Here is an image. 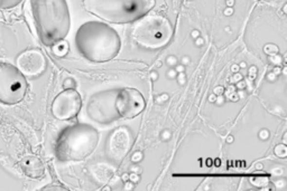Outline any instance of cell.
<instances>
[{
  "instance_id": "6da1fadb",
  "label": "cell",
  "mask_w": 287,
  "mask_h": 191,
  "mask_svg": "<svg viewBox=\"0 0 287 191\" xmlns=\"http://www.w3.org/2000/svg\"><path fill=\"white\" fill-rule=\"evenodd\" d=\"M74 43L81 56L93 63L111 61L121 49V39L116 29L97 20L81 25L75 32Z\"/></svg>"
},
{
  "instance_id": "7a4b0ae2",
  "label": "cell",
  "mask_w": 287,
  "mask_h": 191,
  "mask_svg": "<svg viewBox=\"0 0 287 191\" xmlns=\"http://www.w3.org/2000/svg\"><path fill=\"white\" fill-rule=\"evenodd\" d=\"M36 31L42 43L47 47L65 39L71 27L66 0H31Z\"/></svg>"
},
{
  "instance_id": "3957f363",
  "label": "cell",
  "mask_w": 287,
  "mask_h": 191,
  "mask_svg": "<svg viewBox=\"0 0 287 191\" xmlns=\"http://www.w3.org/2000/svg\"><path fill=\"white\" fill-rule=\"evenodd\" d=\"M99 141L100 134L90 124L79 123L66 127L55 141V157L60 162H78L94 152Z\"/></svg>"
},
{
  "instance_id": "277c9868",
  "label": "cell",
  "mask_w": 287,
  "mask_h": 191,
  "mask_svg": "<svg viewBox=\"0 0 287 191\" xmlns=\"http://www.w3.org/2000/svg\"><path fill=\"white\" fill-rule=\"evenodd\" d=\"M155 6V0H83L88 13L111 24L135 23Z\"/></svg>"
},
{
  "instance_id": "5b68a950",
  "label": "cell",
  "mask_w": 287,
  "mask_h": 191,
  "mask_svg": "<svg viewBox=\"0 0 287 191\" xmlns=\"http://www.w3.org/2000/svg\"><path fill=\"white\" fill-rule=\"evenodd\" d=\"M131 36L142 47L157 49L166 46L171 42L173 27L167 18L161 15H150L135 21Z\"/></svg>"
},
{
  "instance_id": "8992f818",
  "label": "cell",
  "mask_w": 287,
  "mask_h": 191,
  "mask_svg": "<svg viewBox=\"0 0 287 191\" xmlns=\"http://www.w3.org/2000/svg\"><path fill=\"white\" fill-rule=\"evenodd\" d=\"M26 77L13 64L0 62V103L15 105L24 100L27 93Z\"/></svg>"
},
{
  "instance_id": "52a82bcc",
  "label": "cell",
  "mask_w": 287,
  "mask_h": 191,
  "mask_svg": "<svg viewBox=\"0 0 287 191\" xmlns=\"http://www.w3.org/2000/svg\"><path fill=\"white\" fill-rule=\"evenodd\" d=\"M118 90H104L89 97L87 103V115L93 122L109 126L120 119L116 109Z\"/></svg>"
},
{
  "instance_id": "ba28073f",
  "label": "cell",
  "mask_w": 287,
  "mask_h": 191,
  "mask_svg": "<svg viewBox=\"0 0 287 191\" xmlns=\"http://www.w3.org/2000/svg\"><path fill=\"white\" fill-rule=\"evenodd\" d=\"M145 108L146 101L138 90L130 89V87L118 90L116 109L120 119H134L141 114Z\"/></svg>"
},
{
  "instance_id": "9c48e42d",
  "label": "cell",
  "mask_w": 287,
  "mask_h": 191,
  "mask_svg": "<svg viewBox=\"0 0 287 191\" xmlns=\"http://www.w3.org/2000/svg\"><path fill=\"white\" fill-rule=\"evenodd\" d=\"M82 108V97L76 90L62 91L52 103V114L55 119L66 121L78 115Z\"/></svg>"
},
{
  "instance_id": "30bf717a",
  "label": "cell",
  "mask_w": 287,
  "mask_h": 191,
  "mask_svg": "<svg viewBox=\"0 0 287 191\" xmlns=\"http://www.w3.org/2000/svg\"><path fill=\"white\" fill-rule=\"evenodd\" d=\"M132 138L127 127H118L109 139V156L115 160H121L131 148Z\"/></svg>"
},
{
  "instance_id": "8fae6325",
  "label": "cell",
  "mask_w": 287,
  "mask_h": 191,
  "mask_svg": "<svg viewBox=\"0 0 287 191\" xmlns=\"http://www.w3.org/2000/svg\"><path fill=\"white\" fill-rule=\"evenodd\" d=\"M19 64L24 72L32 75L39 74L45 68V60L37 50H29L24 53L19 58Z\"/></svg>"
},
{
  "instance_id": "7c38bea8",
  "label": "cell",
  "mask_w": 287,
  "mask_h": 191,
  "mask_svg": "<svg viewBox=\"0 0 287 191\" xmlns=\"http://www.w3.org/2000/svg\"><path fill=\"white\" fill-rule=\"evenodd\" d=\"M21 168L25 174L31 178H39L44 175L45 168L42 161L35 157H27L21 161Z\"/></svg>"
},
{
  "instance_id": "4fadbf2b",
  "label": "cell",
  "mask_w": 287,
  "mask_h": 191,
  "mask_svg": "<svg viewBox=\"0 0 287 191\" xmlns=\"http://www.w3.org/2000/svg\"><path fill=\"white\" fill-rule=\"evenodd\" d=\"M52 47H53V53L58 57H63V56H65V55H68L69 50H70L69 43L66 42L65 39H62V40H60V42H57L56 44H54Z\"/></svg>"
},
{
  "instance_id": "5bb4252c",
  "label": "cell",
  "mask_w": 287,
  "mask_h": 191,
  "mask_svg": "<svg viewBox=\"0 0 287 191\" xmlns=\"http://www.w3.org/2000/svg\"><path fill=\"white\" fill-rule=\"evenodd\" d=\"M234 86H230L228 87L227 90H224V97L227 98V100H229L231 102H238L239 101V97H238V94H237V91H235Z\"/></svg>"
},
{
  "instance_id": "9a60e30c",
  "label": "cell",
  "mask_w": 287,
  "mask_h": 191,
  "mask_svg": "<svg viewBox=\"0 0 287 191\" xmlns=\"http://www.w3.org/2000/svg\"><path fill=\"white\" fill-rule=\"evenodd\" d=\"M23 0H0V9H10L17 7Z\"/></svg>"
},
{
  "instance_id": "2e32d148",
  "label": "cell",
  "mask_w": 287,
  "mask_h": 191,
  "mask_svg": "<svg viewBox=\"0 0 287 191\" xmlns=\"http://www.w3.org/2000/svg\"><path fill=\"white\" fill-rule=\"evenodd\" d=\"M274 152L278 158H283V159H284V158L287 157V146H286V144L282 143V144L276 145L275 149H274Z\"/></svg>"
},
{
  "instance_id": "e0dca14e",
  "label": "cell",
  "mask_w": 287,
  "mask_h": 191,
  "mask_svg": "<svg viewBox=\"0 0 287 191\" xmlns=\"http://www.w3.org/2000/svg\"><path fill=\"white\" fill-rule=\"evenodd\" d=\"M264 51H265V54H267L268 56H269V55L278 54L279 49H278L277 46L274 45V44H267V45L264 46Z\"/></svg>"
},
{
  "instance_id": "ac0fdd59",
  "label": "cell",
  "mask_w": 287,
  "mask_h": 191,
  "mask_svg": "<svg viewBox=\"0 0 287 191\" xmlns=\"http://www.w3.org/2000/svg\"><path fill=\"white\" fill-rule=\"evenodd\" d=\"M63 89L64 90H76V82L74 79L69 77L63 82Z\"/></svg>"
},
{
  "instance_id": "d6986e66",
  "label": "cell",
  "mask_w": 287,
  "mask_h": 191,
  "mask_svg": "<svg viewBox=\"0 0 287 191\" xmlns=\"http://www.w3.org/2000/svg\"><path fill=\"white\" fill-rule=\"evenodd\" d=\"M250 182H251L253 186H256V187H258V188H260V187L267 186L268 179L267 178H252L251 180H250Z\"/></svg>"
},
{
  "instance_id": "ffe728a7",
  "label": "cell",
  "mask_w": 287,
  "mask_h": 191,
  "mask_svg": "<svg viewBox=\"0 0 287 191\" xmlns=\"http://www.w3.org/2000/svg\"><path fill=\"white\" fill-rule=\"evenodd\" d=\"M268 58H269L270 63L276 65V66H279L283 63V57L281 56V55H279V53L278 54H274V55H269Z\"/></svg>"
},
{
  "instance_id": "44dd1931",
  "label": "cell",
  "mask_w": 287,
  "mask_h": 191,
  "mask_svg": "<svg viewBox=\"0 0 287 191\" xmlns=\"http://www.w3.org/2000/svg\"><path fill=\"white\" fill-rule=\"evenodd\" d=\"M257 73H258V69H257L256 66H251V67L249 68V72H248V76H249V80H255V79L257 77Z\"/></svg>"
},
{
  "instance_id": "7402d4cb",
  "label": "cell",
  "mask_w": 287,
  "mask_h": 191,
  "mask_svg": "<svg viewBox=\"0 0 287 191\" xmlns=\"http://www.w3.org/2000/svg\"><path fill=\"white\" fill-rule=\"evenodd\" d=\"M144 159V154L142 153V152H135L134 154H132V157H131V161L134 163H138V162H141V161Z\"/></svg>"
},
{
  "instance_id": "603a6c76",
  "label": "cell",
  "mask_w": 287,
  "mask_h": 191,
  "mask_svg": "<svg viewBox=\"0 0 287 191\" xmlns=\"http://www.w3.org/2000/svg\"><path fill=\"white\" fill-rule=\"evenodd\" d=\"M172 138V132L170 130H164L161 132V139L163 141H168Z\"/></svg>"
},
{
  "instance_id": "cb8c5ba5",
  "label": "cell",
  "mask_w": 287,
  "mask_h": 191,
  "mask_svg": "<svg viewBox=\"0 0 287 191\" xmlns=\"http://www.w3.org/2000/svg\"><path fill=\"white\" fill-rule=\"evenodd\" d=\"M176 79H178V82H179V85H185V83H186L185 72H184V73H178V76H176Z\"/></svg>"
},
{
  "instance_id": "d4e9b609",
  "label": "cell",
  "mask_w": 287,
  "mask_h": 191,
  "mask_svg": "<svg viewBox=\"0 0 287 191\" xmlns=\"http://www.w3.org/2000/svg\"><path fill=\"white\" fill-rule=\"evenodd\" d=\"M258 135H259L260 140L266 141V140H268V139H269V131L266 130V128H263V130H260Z\"/></svg>"
},
{
  "instance_id": "484cf974",
  "label": "cell",
  "mask_w": 287,
  "mask_h": 191,
  "mask_svg": "<svg viewBox=\"0 0 287 191\" xmlns=\"http://www.w3.org/2000/svg\"><path fill=\"white\" fill-rule=\"evenodd\" d=\"M166 64L170 65V66H175L176 64H179L178 57L174 56V55H171V56H168L166 58Z\"/></svg>"
},
{
  "instance_id": "4316f807",
  "label": "cell",
  "mask_w": 287,
  "mask_h": 191,
  "mask_svg": "<svg viewBox=\"0 0 287 191\" xmlns=\"http://www.w3.org/2000/svg\"><path fill=\"white\" fill-rule=\"evenodd\" d=\"M139 180H141V177H139L138 174H135V172H131L129 174V181H131L134 185L139 182Z\"/></svg>"
},
{
  "instance_id": "83f0119b",
  "label": "cell",
  "mask_w": 287,
  "mask_h": 191,
  "mask_svg": "<svg viewBox=\"0 0 287 191\" xmlns=\"http://www.w3.org/2000/svg\"><path fill=\"white\" fill-rule=\"evenodd\" d=\"M235 89L237 90H246L247 89V82L245 80H239L238 83H235Z\"/></svg>"
},
{
  "instance_id": "f1b7e54d",
  "label": "cell",
  "mask_w": 287,
  "mask_h": 191,
  "mask_svg": "<svg viewBox=\"0 0 287 191\" xmlns=\"http://www.w3.org/2000/svg\"><path fill=\"white\" fill-rule=\"evenodd\" d=\"M244 80V76H242V74H240V73H233V76L231 77V83H238L239 80Z\"/></svg>"
},
{
  "instance_id": "f546056e",
  "label": "cell",
  "mask_w": 287,
  "mask_h": 191,
  "mask_svg": "<svg viewBox=\"0 0 287 191\" xmlns=\"http://www.w3.org/2000/svg\"><path fill=\"white\" fill-rule=\"evenodd\" d=\"M168 94H166V93H164V94H161V95H160V96H157V98H156V101H157V103H160V104H161V103H165V102H167V100H168Z\"/></svg>"
},
{
  "instance_id": "4dcf8cb0",
  "label": "cell",
  "mask_w": 287,
  "mask_h": 191,
  "mask_svg": "<svg viewBox=\"0 0 287 191\" xmlns=\"http://www.w3.org/2000/svg\"><path fill=\"white\" fill-rule=\"evenodd\" d=\"M224 96L223 95H218V96H216V98H215V104L216 105H219V106H221V105H223L224 104Z\"/></svg>"
},
{
  "instance_id": "1f68e13d",
  "label": "cell",
  "mask_w": 287,
  "mask_h": 191,
  "mask_svg": "<svg viewBox=\"0 0 287 191\" xmlns=\"http://www.w3.org/2000/svg\"><path fill=\"white\" fill-rule=\"evenodd\" d=\"M223 92H224V87L223 86H216L215 89V91H213V94L218 96V95H222Z\"/></svg>"
},
{
  "instance_id": "d6a6232c",
  "label": "cell",
  "mask_w": 287,
  "mask_h": 191,
  "mask_svg": "<svg viewBox=\"0 0 287 191\" xmlns=\"http://www.w3.org/2000/svg\"><path fill=\"white\" fill-rule=\"evenodd\" d=\"M277 77L278 76L276 75L274 72H270V73H268V74H267V80H269V82H275V80H277Z\"/></svg>"
},
{
  "instance_id": "836d02e7",
  "label": "cell",
  "mask_w": 287,
  "mask_h": 191,
  "mask_svg": "<svg viewBox=\"0 0 287 191\" xmlns=\"http://www.w3.org/2000/svg\"><path fill=\"white\" fill-rule=\"evenodd\" d=\"M175 71H176V73H184L185 72V66L184 65H182V64H176L175 65Z\"/></svg>"
},
{
  "instance_id": "e575fe53",
  "label": "cell",
  "mask_w": 287,
  "mask_h": 191,
  "mask_svg": "<svg viewBox=\"0 0 287 191\" xmlns=\"http://www.w3.org/2000/svg\"><path fill=\"white\" fill-rule=\"evenodd\" d=\"M176 76H178V73H176L175 69H170V71L167 72V77L171 80H174L176 79Z\"/></svg>"
},
{
  "instance_id": "d590c367",
  "label": "cell",
  "mask_w": 287,
  "mask_h": 191,
  "mask_svg": "<svg viewBox=\"0 0 287 191\" xmlns=\"http://www.w3.org/2000/svg\"><path fill=\"white\" fill-rule=\"evenodd\" d=\"M194 40H196V45H197V47H202V46H203L204 44H205V39H204V38H202L201 36H200V37H197V39H194Z\"/></svg>"
},
{
  "instance_id": "8d00e7d4",
  "label": "cell",
  "mask_w": 287,
  "mask_h": 191,
  "mask_svg": "<svg viewBox=\"0 0 287 191\" xmlns=\"http://www.w3.org/2000/svg\"><path fill=\"white\" fill-rule=\"evenodd\" d=\"M190 63H191V58L189 56H183L182 57V60H181V64L182 65L186 66V65H189Z\"/></svg>"
},
{
  "instance_id": "74e56055",
  "label": "cell",
  "mask_w": 287,
  "mask_h": 191,
  "mask_svg": "<svg viewBox=\"0 0 287 191\" xmlns=\"http://www.w3.org/2000/svg\"><path fill=\"white\" fill-rule=\"evenodd\" d=\"M158 73H156V72H150L149 73V79L153 80V82H156V80H158Z\"/></svg>"
},
{
  "instance_id": "f35d334b",
  "label": "cell",
  "mask_w": 287,
  "mask_h": 191,
  "mask_svg": "<svg viewBox=\"0 0 287 191\" xmlns=\"http://www.w3.org/2000/svg\"><path fill=\"white\" fill-rule=\"evenodd\" d=\"M191 37H193L194 39H197V37H200V32H198L197 29H193V31L191 32Z\"/></svg>"
},
{
  "instance_id": "ab89813d",
  "label": "cell",
  "mask_w": 287,
  "mask_h": 191,
  "mask_svg": "<svg viewBox=\"0 0 287 191\" xmlns=\"http://www.w3.org/2000/svg\"><path fill=\"white\" fill-rule=\"evenodd\" d=\"M125 188H126L127 190H131L132 188H134V183L128 180V181L125 182Z\"/></svg>"
},
{
  "instance_id": "60d3db41",
  "label": "cell",
  "mask_w": 287,
  "mask_h": 191,
  "mask_svg": "<svg viewBox=\"0 0 287 191\" xmlns=\"http://www.w3.org/2000/svg\"><path fill=\"white\" fill-rule=\"evenodd\" d=\"M233 14V9L231 7H228V8L224 10V16H231Z\"/></svg>"
},
{
  "instance_id": "b9f144b4",
  "label": "cell",
  "mask_w": 287,
  "mask_h": 191,
  "mask_svg": "<svg viewBox=\"0 0 287 191\" xmlns=\"http://www.w3.org/2000/svg\"><path fill=\"white\" fill-rule=\"evenodd\" d=\"M237 94H238L239 100H240V98H245V97H246L245 90H239V91H237Z\"/></svg>"
},
{
  "instance_id": "7bdbcfd3",
  "label": "cell",
  "mask_w": 287,
  "mask_h": 191,
  "mask_svg": "<svg viewBox=\"0 0 287 191\" xmlns=\"http://www.w3.org/2000/svg\"><path fill=\"white\" fill-rule=\"evenodd\" d=\"M239 71H240V67H239L238 64H233L231 66V72L233 73H238Z\"/></svg>"
},
{
  "instance_id": "ee69618b",
  "label": "cell",
  "mask_w": 287,
  "mask_h": 191,
  "mask_svg": "<svg viewBox=\"0 0 287 191\" xmlns=\"http://www.w3.org/2000/svg\"><path fill=\"white\" fill-rule=\"evenodd\" d=\"M121 180H123L124 182L128 181V180H129V175H128V174H124L123 177H121Z\"/></svg>"
},
{
  "instance_id": "f6af8a7d",
  "label": "cell",
  "mask_w": 287,
  "mask_h": 191,
  "mask_svg": "<svg viewBox=\"0 0 287 191\" xmlns=\"http://www.w3.org/2000/svg\"><path fill=\"white\" fill-rule=\"evenodd\" d=\"M215 98H216V95L211 94V95H210V96H209V102L215 103Z\"/></svg>"
},
{
  "instance_id": "bcb514c9",
  "label": "cell",
  "mask_w": 287,
  "mask_h": 191,
  "mask_svg": "<svg viewBox=\"0 0 287 191\" xmlns=\"http://www.w3.org/2000/svg\"><path fill=\"white\" fill-rule=\"evenodd\" d=\"M273 72H274V73H275V74H276V75H277V76H278V75H281V74H282V69H281V68H279V67H276V68L274 69V71H273Z\"/></svg>"
},
{
  "instance_id": "7dc6e473",
  "label": "cell",
  "mask_w": 287,
  "mask_h": 191,
  "mask_svg": "<svg viewBox=\"0 0 287 191\" xmlns=\"http://www.w3.org/2000/svg\"><path fill=\"white\" fill-rule=\"evenodd\" d=\"M131 171L135 172V174H139V172H141V169L137 168V167H132L131 168Z\"/></svg>"
},
{
  "instance_id": "c3c4849f",
  "label": "cell",
  "mask_w": 287,
  "mask_h": 191,
  "mask_svg": "<svg viewBox=\"0 0 287 191\" xmlns=\"http://www.w3.org/2000/svg\"><path fill=\"white\" fill-rule=\"evenodd\" d=\"M234 5V0H228L227 1V6L228 7H233Z\"/></svg>"
},
{
  "instance_id": "681fc988",
  "label": "cell",
  "mask_w": 287,
  "mask_h": 191,
  "mask_svg": "<svg viewBox=\"0 0 287 191\" xmlns=\"http://www.w3.org/2000/svg\"><path fill=\"white\" fill-rule=\"evenodd\" d=\"M239 67H240V68H242V69H244V68H246V67H247V64H246V63H245V62H242V63H240V64H239Z\"/></svg>"
},
{
  "instance_id": "f907efd6",
  "label": "cell",
  "mask_w": 287,
  "mask_h": 191,
  "mask_svg": "<svg viewBox=\"0 0 287 191\" xmlns=\"http://www.w3.org/2000/svg\"><path fill=\"white\" fill-rule=\"evenodd\" d=\"M256 169H257V170H261V169H263V164H261V163H258V164H257V166H256Z\"/></svg>"
},
{
  "instance_id": "816d5d0a",
  "label": "cell",
  "mask_w": 287,
  "mask_h": 191,
  "mask_svg": "<svg viewBox=\"0 0 287 191\" xmlns=\"http://www.w3.org/2000/svg\"><path fill=\"white\" fill-rule=\"evenodd\" d=\"M227 141L229 142V143H230V142H233V137H229V138L227 139Z\"/></svg>"
},
{
  "instance_id": "f5cc1de1",
  "label": "cell",
  "mask_w": 287,
  "mask_h": 191,
  "mask_svg": "<svg viewBox=\"0 0 287 191\" xmlns=\"http://www.w3.org/2000/svg\"><path fill=\"white\" fill-rule=\"evenodd\" d=\"M286 9H287V6L285 5V6H284V9H283V10H284V14H287V10H286Z\"/></svg>"
}]
</instances>
